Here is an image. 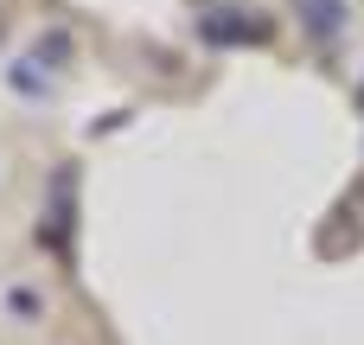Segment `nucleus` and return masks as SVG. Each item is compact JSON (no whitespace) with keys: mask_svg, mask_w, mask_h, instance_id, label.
<instances>
[{"mask_svg":"<svg viewBox=\"0 0 364 345\" xmlns=\"http://www.w3.org/2000/svg\"><path fill=\"white\" fill-rule=\"evenodd\" d=\"M301 13H307V26H314L320 38H333V32L346 26V0H301Z\"/></svg>","mask_w":364,"mask_h":345,"instance_id":"obj_1","label":"nucleus"}]
</instances>
